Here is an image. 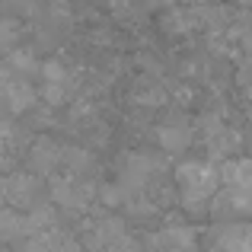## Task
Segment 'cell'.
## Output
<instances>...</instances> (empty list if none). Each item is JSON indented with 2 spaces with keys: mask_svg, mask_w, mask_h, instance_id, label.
<instances>
[{
  "mask_svg": "<svg viewBox=\"0 0 252 252\" xmlns=\"http://www.w3.org/2000/svg\"><path fill=\"white\" fill-rule=\"evenodd\" d=\"M176 182H179V198L189 211H208L211 198H217V185H223L220 169L214 163H201V160H189L176 169Z\"/></svg>",
  "mask_w": 252,
  "mask_h": 252,
  "instance_id": "obj_1",
  "label": "cell"
},
{
  "mask_svg": "<svg viewBox=\"0 0 252 252\" xmlns=\"http://www.w3.org/2000/svg\"><path fill=\"white\" fill-rule=\"evenodd\" d=\"M38 179L16 172V176L0 179V204H10V208H35L38 204Z\"/></svg>",
  "mask_w": 252,
  "mask_h": 252,
  "instance_id": "obj_2",
  "label": "cell"
},
{
  "mask_svg": "<svg viewBox=\"0 0 252 252\" xmlns=\"http://www.w3.org/2000/svg\"><path fill=\"white\" fill-rule=\"evenodd\" d=\"M51 198H55V204H61V208H70V211H80L90 204L93 198V185L86 182L80 176H61L51 182Z\"/></svg>",
  "mask_w": 252,
  "mask_h": 252,
  "instance_id": "obj_3",
  "label": "cell"
},
{
  "mask_svg": "<svg viewBox=\"0 0 252 252\" xmlns=\"http://www.w3.org/2000/svg\"><path fill=\"white\" fill-rule=\"evenodd\" d=\"M214 252H252V223H223L211 236Z\"/></svg>",
  "mask_w": 252,
  "mask_h": 252,
  "instance_id": "obj_4",
  "label": "cell"
},
{
  "mask_svg": "<svg viewBox=\"0 0 252 252\" xmlns=\"http://www.w3.org/2000/svg\"><path fill=\"white\" fill-rule=\"evenodd\" d=\"M204 141H208L211 154L214 157H223V154H233L236 147H240V134H236L233 128H227L223 122H217V118H204Z\"/></svg>",
  "mask_w": 252,
  "mask_h": 252,
  "instance_id": "obj_5",
  "label": "cell"
},
{
  "mask_svg": "<svg viewBox=\"0 0 252 252\" xmlns=\"http://www.w3.org/2000/svg\"><path fill=\"white\" fill-rule=\"evenodd\" d=\"M35 86H32L26 77H10L6 80V109L13 112V115H19V112H29L32 105H35Z\"/></svg>",
  "mask_w": 252,
  "mask_h": 252,
  "instance_id": "obj_6",
  "label": "cell"
},
{
  "mask_svg": "<svg viewBox=\"0 0 252 252\" xmlns=\"http://www.w3.org/2000/svg\"><path fill=\"white\" fill-rule=\"evenodd\" d=\"M191 128L189 125H179V122H166L157 128V141H160V147L166 150V154H182V150L191 147Z\"/></svg>",
  "mask_w": 252,
  "mask_h": 252,
  "instance_id": "obj_7",
  "label": "cell"
},
{
  "mask_svg": "<svg viewBox=\"0 0 252 252\" xmlns=\"http://www.w3.org/2000/svg\"><path fill=\"white\" fill-rule=\"evenodd\" d=\"M220 179L230 189H252V160L249 157H230V160H223Z\"/></svg>",
  "mask_w": 252,
  "mask_h": 252,
  "instance_id": "obj_8",
  "label": "cell"
},
{
  "mask_svg": "<svg viewBox=\"0 0 252 252\" xmlns=\"http://www.w3.org/2000/svg\"><path fill=\"white\" fill-rule=\"evenodd\" d=\"M157 252H191L195 249V233L189 227H166L160 236H154Z\"/></svg>",
  "mask_w": 252,
  "mask_h": 252,
  "instance_id": "obj_9",
  "label": "cell"
},
{
  "mask_svg": "<svg viewBox=\"0 0 252 252\" xmlns=\"http://www.w3.org/2000/svg\"><path fill=\"white\" fill-rule=\"evenodd\" d=\"M74 249L55 227L51 230H38V233H29L23 243V252H67Z\"/></svg>",
  "mask_w": 252,
  "mask_h": 252,
  "instance_id": "obj_10",
  "label": "cell"
},
{
  "mask_svg": "<svg viewBox=\"0 0 252 252\" xmlns=\"http://www.w3.org/2000/svg\"><path fill=\"white\" fill-rule=\"evenodd\" d=\"M58 160H61V154H58V147L51 141H38L35 147H32L29 154V169L38 172V176H48V172H55Z\"/></svg>",
  "mask_w": 252,
  "mask_h": 252,
  "instance_id": "obj_11",
  "label": "cell"
},
{
  "mask_svg": "<svg viewBox=\"0 0 252 252\" xmlns=\"http://www.w3.org/2000/svg\"><path fill=\"white\" fill-rule=\"evenodd\" d=\"M29 233V227H26V217L16 214L13 208H3L0 204V243H13L19 240V236Z\"/></svg>",
  "mask_w": 252,
  "mask_h": 252,
  "instance_id": "obj_12",
  "label": "cell"
},
{
  "mask_svg": "<svg viewBox=\"0 0 252 252\" xmlns=\"http://www.w3.org/2000/svg\"><path fill=\"white\" fill-rule=\"evenodd\" d=\"M19 35H23V23H19V19H13V16L0 19V48H3V51L16 48Z\"/></svg>",
  "mask_w": 252,
  "mask_h": 252,
  "instance_id": "obj_13",
  "label": "cell"
},
{
  "mask_svg": "<svg viewBox=\"0 0 252 252\" xmlns=\"http://www.w3.org/2000/svg\"><path fill=\"white\" fill-rule=\"evenodd\" d=\"M10 67L16 70L19 77H29V74H35V70H38V64H35V58H32V51L13 48L10 51Z\"/></svg>",
  "mask_w": 252,
  "mask_h": 252,
  "instance_id": "obj_14",
  "label": "cell"
},
{
  "mask_svg": "<svg viewBox=\"0 0 252 252\" xmlns=\"http://www.w3.org/2000/svg\"><path fill=\"white\" fill-rule=\"evenodd\" d=\"M64 163L70 166L74 176H80V172H86V169L93 166L90 154H86V150H77V147H67V150H64Z\"/></svg>",
  "mask_w": 252,
  "mask_h": 252,
  "instance_id": "obj_15",
  "label": "cell"
},
{
  "mask_svg": "<svg viewBox=\"0 0 252 252\" xmlns=\"http://www.w3.org/2000/svg\"><path fill=\"white\" fill-rule=\"evenodd\" d=\"M42 77H45V83H67V70H64V64H58V61L42 64Z\"/></svg>",
  "mask_w": 252,
  "mask_h": 252,
  "instance_id": "obj_16",
  "label": "cell"
},
{
  "mask_svg": "<svg viewBox=\"0 0 252 252\" xmlns=\"http://www.w3.org/2000/svg\"><path fill=\"white\" fill-rule=\"evenodd\" d=\"M64 96H67V83H45L42 99H45L48 105H61Z\"/></svg>",
  "mask_w": 252,
  "mask_h": 252,
  "instance_id": "obj_17",
  "label": "cell"
},
{
  "mask_svg": "<svg viewBox=\"0 0 252 252\" xmlns=\"http://www.w3.org/2000/svg\"><path fill=\"white\" fill-rule=\"evenodd\" d=\"M163 99H166L163 86H144V90L137 93V102H144V105H160Z\"/></svg>",
  "mask_w": 252,
  "mask_h": 252,
  "instance_id": "obj_18",
  "label": "cell"
},
{
  "mask_svg": "<svg viewBox=\"0 0 252 252\" xmlns=\"http://www.w3.org/2000/svg\"><path fill=\"white\" fill-rule=\"evenodd\" d=\"M10 122H3V118H0V147H6V141H10Z\"/></svg>",
  "mask_w": 252,
  "mask_h": 252,
  "instance_id": "obj_19",
  "label": "cell"
}]
</instances>
